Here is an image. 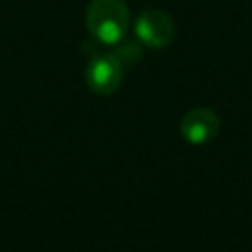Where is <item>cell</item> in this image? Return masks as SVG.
Returning a JSON list of instances; mask_svg holds the SVG:
<instances>
[{
	"label": "cell",
	"mask_w": 252,
	"mask_h": 252,
	"mask_svg": "<svg viewBox=\"0 0 252 252\" xmlns=\"http://www.w3.org/2000/svg\"><path fill=\"white\" fill-rule=\"evenodd\" d=\"M85 24L89 33L104 45L122 41L130 24L126 0H91Z\"/></svg>",
	"instance_id": "cell-1"
},
{
	"label": "cell",
	"mask_w": 252,
	"mask_h": 252,
	"mask_svg": "<svg viewBox=\"0 0 252 252\" xmlns=\"http://www.w3.org/2000/svg\"><path fill=\"white\" fill-rule=\"evenodd\" d=\"M85 77H87V85L93 93L106 96V94H112L120 87L122 77H124V67H122V61L118 55L96 53L89 61Z\"/></svg>",
	"instance_id": "cell-2"
},
{
	"label": "cell",
	"mask_w": 252,
	"mask_h": 252,
	"mask_svg": "<svg viewBox=\"0 0 252 252\" xmlns=\"http://www.w3.org/2000/svg\"><path fill=\"white\" fill-rule=\"evenodd\" d=\"M134 30H136L138 39L152 49H161V47L169 45L173 35H175V28H173L171 18L165 12L156 10V8L144 10L136 18Z\"/></svg>",
	"instance_id": "cell-3"
},
{
	"label": "cell",
	"mask_w": 252,
	"mask_h": 252,
	"mask_svg": "<svg viewBox=\"0 0 252 252\" xmlns=\"http://www.w3.org/2000/svg\"><path fill=\"white\" fill-rule=\"evenodd\" d=\"M220 120L211 108H193L181 120V134L189 144L203 146L217 138Z\"/></svg>",
	"instance_id": "cell-4"
}]
</instances>
